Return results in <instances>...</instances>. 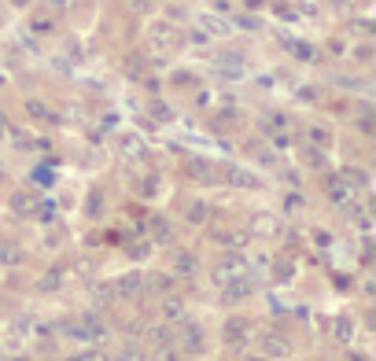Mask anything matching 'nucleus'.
I'll return each mask as SVG.
<instances>
[{"label":"nucleus","mask_w":376,"mask_h":361,"mask_svg":"<svg viewBox=\"0 0 376 361\" xmlns=\"http://www.w3.org/2000/svg\"><path fill=\"white\" fill-rule=\"evenodd\" d=\"M262 343H266V350H270V354H288V347H284L277 336H262Z\"/></svg>","instance_id":"1"},{"label":"nucleus","mask_w":376,"mask_h":361,"mask_svg":"<svg viewBox=\"0 0 376 361\" xmlns=\"http://www.w3.org/2000/svg\"><path fill=\"white\" fill-rule=\"evenodd\" d=\"M70 361H107L103 354H78V358H70Z\"/></svg>","instance_id":"2"},{"label":"nucleus","mask_w":376,"mask_h":361,"mask_svg":"<svg viewBox=\"0 0 376 361\" xmlns=\"http://www.w3.org/2000/svg\"><path fill=\"white\" fill-rule=\"evenodd\" d=\"M232 343H244V324H232Z\"/></svg>","instance_id":"3"}]
</instances>
